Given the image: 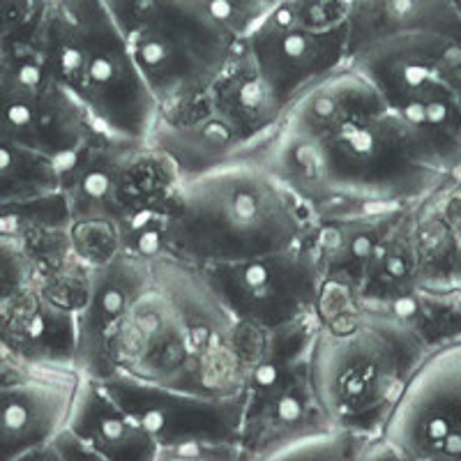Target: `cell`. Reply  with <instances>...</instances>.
<instances>
[{
  "instance_id": "d4e9b609",
  "label": "cell",
  "mask_w": 461,
  "mask_h": 461,
  "mask_svg": "<svg viewBox=\"0 0 461 461\" xmlns=\"http://www.w3.org/2000/svg\"><path fill=\"white\" fill-rule=\"evenodd\" d=\"M100 3L111 12V14H113L118 26L127 32V28L131 26V22L137 19L139 12H141L150 0H100Z\"/></svg>"
},
{
  "instance_id": "603a6c76",
  "label": "cell",
  "mask_w": 461,
  "mask_h": 461,
  "mask_svg": "<svg viewBox=\"0 0 461 461\" xmlns=\"http://www.w3.org/2000/svg\"><path fill=\"white\" fill-rule=\"evenodd\" d=\"M203 3L229 31L242 37L277 0H203Z\"/></svg>"
},
{
  "instance_id": "30bf717a",
  "label": "cell",
  "mask_w": 461,
  "mask_h": 461,
  "mask_svg": "<svg viewBox=\"0 0 461 461\" xmlns=\"http://www.w3.org/2000/svg\"><path fill=\"white\" fill-rule=\"evenodd\" d=\"M58 173L60 194L69 212V230H113L125 205L141 189L178 178L150 143L113 137L104 130L58 164Z\"/></svg>"
},
{
  "instance_id": "8992f818",
  "label": "cell",
  "mask_w": 461,
  "mask_h": 461,
  "mask_svg": "<svg viewBox=\"0 0 461 461\" xmlns=\"http://www.w3.org/2000/svg\"><path fill=\"white\" fill-rule=\"evenodd\" d=\"M240 42L284 111L348 63V0H277Z\"/></svg>"
},
{
  "instance_id": "277c9868",
  "label": "cell",
  "mask_w": 461,
  "mask_h": 461,
  "mask_svg": "<svg viewBox=\"0 0 461 461\" xmlns=\"http://www.w3.org/2000/svg\"><path fill=\"white\" fill-rule=\"evenodd\" d=\"M422 167L409 130L388 109L314 143V164L303 196L314 215L344 205H397Z\"/></svg>"
},
{
  "instance_id": "4fadbf2b",
  "label": "cell",
  "mask_w": 461,
  "mask_h": 461,
  "mask_svg": "<svg viewBox=\"0 0 461 461\" xmlns=\"http://www.w3.org/2000/svg\"><path fill=\"white\" fill-rule=\"evenodd\" d=\"M79 378L72 369H31L0 381V461L35 459L65 429Z\"/></svg>"
},
{
  "instance_id": "9c48e42d",
  "label": "cell",
  "mask_w": 461,
  "mask_h": 461,
  "mask_svg": "<svg viewBox=\"0 0 461 461\" xmlns=\"http://www.w3.org/2000/svg\"><path fill=\"white\" fill-rule=\"evenodd\" d=\"M233 321L258 332L319 316L323 275L307 240L266 257L199 267Z\"/></svg>"
},
{
  "instance_id": "e0dca14e",
  "label": "cell",
  "mask_w": 461,
  "mask_h": 461,
  "mask_svg": "<svg viewBox=\"0 0 461 461\" xmlns=\"http://www.w3.org/2000/svg\"><path fill=\"white\" fill-rule=\"evenodd\" d=\"M0 344L31 369H72L74 307L51 298L42 288L0 319Z\"/></svg>"
},
{
  "instance_id": "cb8c5ba5",
  "label": "cell",
  "mask_w": 461,
  "mask_h": 461,
  "mask_svg": "<svg viewBox=\"0 0 461 461\" xmlns=\"http://www.w3.org/2000/svg\"><path fill=\"white\" fill-rule=\"evenodd\" d=\"M47 0H0V35L10 40L31 35Z\"/></svg>"
},
{
  "instance_id": "ba28073f",
  "label": "cell",
  "mask_w": 461,
  "mask_h": 461,
  "mask_svg": "<svg viewBox=\"0 0 461 461\" xmlns=\"http://www.w3.org/2000/svg\"><path fill=\"white\" fill-rule=\"evenodd\" d=\"M97 131L84 104L47 72L26 37L10 40L0 65V139L63 164Z\"/></svg>"
},
{
  "instance_id": "d6986e66",
  "label": "cell",
  "mask_w": 461,
  "mask_h": 461,
  "mask_svg": "<svg viewBox=\"0 0 461 461\" xmlns=\"http://www.w3.org/2000/svg\"><path fill=\"white\" fill-rule=\"evenodd\" d=\"M199 102L226 118L252 141L273 146L277 139L284 111L258 77L257 65L240 42V37L229 63Z\"/></svg>"
},
{
  "instance_id": "6da1fadb",
  "label": "cell",
  "mask_w": 461,
  "mask_h": 461,
  "mask_svg": "<svg viewBox=\"0 0 461 461\" xmlns=\"http://www.w3.org/2000/svg\"><path fill=\"white\" fill-rule=\"evenodd\" d=\"M312 224V205L266 164H233L180 180L168 257L194 267L266 257L300 245Z\"/></svg>"
},
{
  "instance_id": "5b68a950",
  "label": "cell",
  "mask_w": 461,
  "mask_h": 461,
  "mask_svg": "<svg viewBox=\"0 0 461 461\" xmlns=\"http://www.w3.org/2000/svg\"><path fill=\"white\" fill-rule=\"evenodd\" d=\"M100 383L158 443L159 461H242V390L194 393L122 372Z\"/></svg>"
},
{
  "instance_id": "9a60e30c",
  "label": "cell",
  "mask_w": 461,
  "mask_h": 461,
  "mask_svg": "<svg viewBox=\"0 0 461 461\" xmlns=\"http://www.w3.org/2000/svg\"><path fill=\"white\" fill-rule=\"evenodd\" d=\"M397 208L393 203H367L362 212H353L351 205H344L314 215L304 240L319 261L325 284L360 294L374 249L383 238L381 221Z\"/></svg>"
},
{
  "instance_id": "8fae6325",
  "label": "cell",
  "mask_w": 461,
  "mask_h": 461,
  "mask_svg": "<svg viewBox=\"0 0 461 461\" xmlns=\"http://www.w3.org/2000/svg\"><path fill=\"white\" fill-rule=\"evenodd\" d=\"M155 282L152 263L115 249L104 261L88 267L86 291L74 310L77 344L72 369L84 378L104 381L113 376L111 348L131 304Z\"/></svg>"
},
{
  "instance_id": "5bb4252c",
  "label": "cell",
  "mask_w": 461,
  "mask_h": 461,
  "mask_svg": "<svg viewBox=\"0 0 461 461\" xmlns=\"http://www.w3.org/2000/svg\"><path fill=\"white\" fill-rule=\"evenodd\" d=\"M148 143L171 164L178 180L196 178L233 164H263L267 150L273 148L247 139L226 118L201 102L162 111Z\"/></svg>"
},
{
  "instance_id": "44dd1931",
  "label": "cell",
  "mask_w": 461,
  "mask_h": 461,
  "mask_svg": "<svg viewBox=\"0 0 461 461\" xmlns=\"http://www.w3.org/2000/svg\"><path fill=\"white\" fill-rule=\"evenodd\" d=\"M178 178L141 189L113 224L115 247L130 257L158 261L168 257V224L178 203Z\"/></svg>"
},
{
  "instance_id": "7a4b0ae2",
  "label": "cell",
  "mask_w": 461,
  "mask_h": 461,
  "mask_svg": "<svg viewBox=\"0 0 461 461\" xmlns=\"http://www.w3.org/2000/svg\"><path fill=\"white\" fill-rule=\"evenodd\" d=\"M316 397L332 425L376 436L406 383L399 325L360 310L319 321L310 351Z\"/></svg>"
},
{
  "instance_id": "7402d4cb",
  "label": "cell",
  "mask_w": 461,
  "mask_h": 461,
  "mask_svg": "<svg viewBox=\"0 0 461 461\" xmlns=\"http://www.w3.org/2000/svg\"><path fill=\"white\" fill-rule=\"evenodd\" d=\"M372 436L346 427H330L319 434L304 436L279 450L273 461H353L365 459Z\"/></svg>"
},
{
  "instance_id": "7c38bea8",
  "label": "cell",
  "mask_w": 461,
  "mask_h": 461,
  "mask_svg": "<svg viewBox=\"0 0 461 461\" xmlns=\"http://www.w3.org/2000/svg\"><path fill=\"white\" fill-rule=\"evenodd\" d=\"M348 65H353L376 88L388 109L394 111L450 81L452 72L461 65V44L446 32H403L367 44L348 58Z\"/></svg>"
},
{
  "instance_id": "52a82bcc",
  "label": "cell",
  "mask_w": 461,
  "mask_h": 461,
  "mask_svg": "<svg viewBox=\"0 0 461 461\" xmlns=\"http://www.w3.org/2000/svg\"><path fill=\"white\" fill-rule=\"evenodd\" d=\"M72 5L81 26L74 97L100 130L148 143L162 109L131 58L125 31L100 0H72Z\"/></svg>"
},
{
  "instance_id": "3957f363",
  "label": "cell",
  "mask_w": 461,
  "mask_h": 461,
  "mask_svg": "<svg viewBox=\"0 0 461 461\" xmlns=\"http://www.w3.org/2000/svg\"><path fill=\"white\" fill-rule=\"evenodd\" d=\"M125 35L131 58L162 111L199 102L238 42L236 32L203 0H150Z\"/></svg>"
},
{
  "instance_id": "2e32d148",
  "label": "cell",
  "mask_w": 461,
  "mask_h": 461,
  "mask_svg": "<svg viewBox=\"0 0 461 461\" xmlns=\"http://www.w3.org/2000/svg\"><path fill=\"white\" fill-rule=\"evenodd\" d=\"M381 111H388V104L376 88L346 63L303 90L284 109L279 131L294 141L321 143L341 127Z\"/></svg>"
},
{
  "instance_id": "ac0fdd59",
  "label": "cell",
  "mask_w": 461,
  "mask_h": 461,
  "mask_svg": "<svg viewBox=\"0 0 461 461\" xmlns=\"http://www.w3.org/2000/svg\"><path fill=\"white\" fill-rule=\"evenodd\" d=\"M65 427L100 461H159L158 443L95 378H79Z\"/></svg>"
},
{
  "instance_id": "ffe728a7",
  "label": "cell",
  "mask_w": 461,
  "mask_h": 461,
  "mask_svg": "<svg viewBox=\"0 0 461 461\" xmlns=\"http://www.w3.org/2000/svg\"><path fill=\"white\" fill-rule=\"evenodd\" d=\"M447 0H348V58L383 37L436 31L452 35Z\"/></svg>"
}]
</instances>
